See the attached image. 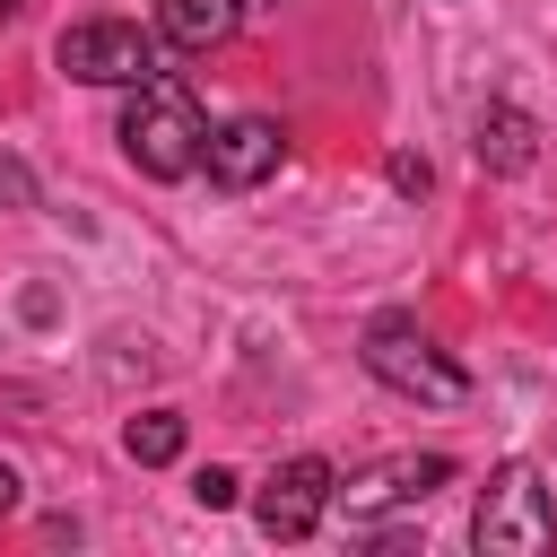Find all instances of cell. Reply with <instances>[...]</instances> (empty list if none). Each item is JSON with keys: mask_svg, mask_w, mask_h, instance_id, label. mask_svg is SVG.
Here are the masks:
<instances>
[{"mask_svg": "<svg viewBox=\"0 0 557 557\" xmlns=\"http://www.w3.org/2000/svg\"><path fill=\"white\" fill-rule=\"evenodd\" d=\"M331 496H339V470L322 461V453H296V461H278L270 479H261V496H252V522H261V540H313L322 531V513H331Z\"/></svg>", "mask_w": 557, "mask_h": 557, "instance_id": "6", "label": "cell"}, {"mask_svg": "<svg viewBox=\"0 0 557 557\" xmlns=\"http://www.w3.org/2000/svg\"><path fill=\"white\" fill-rule=\"evenodd\" d=\"M366 374L383 383V392H400V400H426V409H461L470 400V374L435 348V331H418L409 313H374L366 322Z\"/></svg>", "mask_w": 557, "mask_h": 557, "instance_id": "2", "label": "cell"}, {"mask_svg": "<svg viewBox=\"0 0 557 557\" xmlns=\"http://www.w3.org/2000/svg\"><path fill=\"white\" fill-rule=\"evenodd\" d=\"M470 157H479V174H531V165H540V122L496 96V104H479V122H470Z\"/></svg>", "mask_w": 557, "mask_h": 557, "instance_id": "8", "label": "cell"}, {"mask_svg": "<svg viewBox=\"0 0 557 557\" xmlns=\"http://www.w3.org/2000/svg\"><path fill=\"white\" fill-rule=\"evenodd\" d=\"M392 183L400 191H426V157H392Z\"/></svg>", "mask_w": 557, "mask_h": 557, "instance_id": "13", "label": "cell"}, {"mask_svg": "<svg viewBox=\"0 0 557 557\" xmlns=\"http://www.w3.org/2000/svg\"><path fill=\"white\" fill-rule=\"evenodd\" d=\"M9 513H17V470L0 461V522H9Z\"/></svg>", "mask_w": 557, "mask_h": 557, "instance_id": "14", "label": "cell"}, {"mask_svg": "<svg viewBox=\"0 0 557 557\" xmlns=\"http://www.w3.org/2000/svg\"><path fill=\"white\" fill-rule=\"evenodd\" d=\"M470 540L487 557H540L557 540V505H548V479L540 461H496L479 505H470Z\"/></svg>", "mask_w": 557, "mask_h": 557, "instance_id": "3", "label": "cell"}, {"mask_svg": "<svg viewBox=\"0 0 557 557\" xmlns=\"http://www.w3.org/2000/svg\"><path fill=\"white\" fill-rule=\"evenodd\" d=\"M52 61L78 87H139V78H157V35L131 17H78V26H61Z\"/></svg>", "mask_w": 557, "mask_h": 557, "instance_id": "5", "label": "cell"}, {"mask_svg": "<svg viewBox=\"0 0 557 557\" xmlns=\"http://www.w3.org/2000/svg\"><path fill=\"white\" fill-rule=\"evenodd\" d=\"M122 453H131L139 470H165V461L183 453V418H174V409H148V418H131V426H122Z\"/></svg>", "mask_w": 557, "mask_h": 557, "instance_id": "10", "label": "cell"}, {"mask_svg": "<svg viewBox=\"0 0 557 557\" xmlns=\"http://www.w3.org/2000/svg\"><path fill=\"white\" fill-rule=\"evenodd\" d=\"M278 157H287V131L278 122H261V113H235V122H218L209 131V183L218 191H252V183H270L278 174Z\"/></svg>", "mask_w": 557, "mask_h": 557, "instance_id": "7", "label": "cell"}, {"mask_svg": "<svg viewBox=\"0 0 557 557\" xmlns=\"http://www.w3.org/2000/svg\"><path fill=\"white\" fill-rule=\"evenodd\" d=\"M122 157H131L148 183H183V174H200V157H209V122H200V96H191L174 70H157V78L131 87V104H122Z\"/></svg>", "mask_w": 557, "mask_h": 557, "instance_id": "1", "label": "cell"}, {"mask_svg": "<svg viewBox=\"0 0 557 557\" xmlns=\"http://www.w3.org/2000/svg\"><path fill=\"white\" fill-rule=\"evenodd\" d=\"M0 209H35V174H26V157H9V148H0Z\"/></svg>", "mask_w": 557, "mask_h": 557, "instance_id": "12", "label": "cell"}, {"mask_svg": "<svg viewBox=\"0 0 557 557\" xmlns=\"http://www.w3.org/2000/svg\"><path fill=\"white\" fill-rule=\"evenodd\" d=\"M435 487H453V453H392V461H374V470H357L331 505L348 513V531H383V522H400V513H418Z\"/></svg>", "mask_w": 557, "mask_h": 557, "instance_id": "4", "label": "cell"}, {"mask_svg": "<svg viewBox=\"0 0 557 557\" xmlns=\"http://www.w3.org/2000/svg\"><path fill=\"white\" fill-rule=\"evenodd\" d=\"M235 17H244V0H157V44L209 52V44L235 35Z\"/></svg>", "mask_w": 557, "mask_h": 557, "instance_id": "9", "label": "cell"}, {"mask_svg": "<svg viewBox=\"0 0 557 557\" xmlns=\"http://www.w3.org/2000/svg\"><path fill=\"white\" fill-rule=\"evenodd\" d=\"M9 9H17V0H0V17H9Z\"/></svg>", "mask_w": 557, "mask_h": 557, "instance_id": "15", "label": "cell"}, {"mask_svg": "<svg viewBox=\"0 0 557 557\" xmlns=\"http://www.w3.org/2000/svg\"><path fill=\"white\" fill-rule=\"evenodd\" d=\"M191 496H200V505H209V513H226V505H235V496H244V479H235V470H218V461H209V470H200V479H191Z\"/></svg>", "mask_w": 557, "mask_h": 557, "instance_id": "11", "label": "cell"}]
</instances>
